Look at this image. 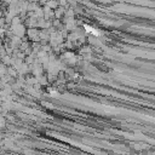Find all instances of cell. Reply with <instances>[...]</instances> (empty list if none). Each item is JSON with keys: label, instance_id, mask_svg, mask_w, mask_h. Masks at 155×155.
<instances>
[]
</instances>
